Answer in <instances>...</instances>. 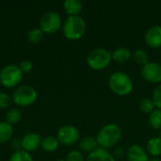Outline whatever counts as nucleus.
Masks as SVG:
<instances>
[{
  "label": "nucleus",
  "mask_w": 161,
  "mask_h": 161,
  "mask_svg": "<svg viewBox=\"0 0 161 161\" xmlns=\"http://www.w3.org/2000/svg\"><path fill=\"white\" fill-rule=\"evenodd\" d=\"M122 129L116 124H108L104 125L98 132L96 140L100 148L108 150L117 146L122 139Z\"/></svg>",
  "instance_id": "f257e3e1"
},
{
  "label": "nucleus",
  "mask_w": 161,
  "mask_h": 161,
  "mask_svg": "<svg viewBox=\"0 0 161 161\" xmlns=\"http://www.w3.org/2000/svg\"><path fill=\"white\" fill-rule=\"evenodd\" d=\"M108 87L117 95L125 96L133 91V81L125 72L117 71L110 75L108 78Z\"/></svg>",
  "instance_id": "f03ea898"
},
{
  "label": "nucleus",
  "mask_w": 161,
  "mask_h": 161,
  "mask_svg": "<svg viewBox=\"0 0 161 161\" xmlns=\"http://www.w3.org/2000/svg\"><path fill=\"white\" fill-rule=\"evenodd\" d=\"M87 29V24L80 15L68 16L65 20L62 31L64 36L71 41H76L81 39Z\"/></svg>",
  "instance_id": "7ed1b4c3"
},
{
  "label": "nucleus",
  "mask_w": 161,
  "mask_h": 161,
  "mask_svg": "<svg viewBox=\"0 0 161 161\" xmlns=\"http://www.w3.org/2000/svg\"><path fill=\"white\" fill-rule=\"evenodd\" d=\"M112 61L111 52H109L106 48H95L92 50L87 56V63L88 65L96 71L105 70L109 66Z\"/></svg>",
  "instance_id": "20e7f679"
},
{
  "label": "nucleus",
  "mask_w": 161,
  "mask_h": 161,
  "mask_svg": "<svg viewBox=\"0 0 161 161\" xmlns=\"http://www.w3.org/2000/svg\"><path fill=\"white\" fill-rule=\"evenodd\" d=\"M22 72L19 66L9 64L0 71V82L6 88H13L22 80Z\"/></svg>",
  "instance_id": "39448f33"
},
{
  "label": "nucleus",
  "mask_w": 161,
  "mask_h": 161,
  "mask_svg": "<svg viewBox=\"0 0 161 161\" xmlns=\"http://www.w3.org/2000/svg\"><path fill=\"white\" fill-rule=\"evenodd\" d=\"M37 92L31 86H22L14 91L12 94L13 102L21 107H28L37 100Z\"/></svg>",
  "instance_id": "423d86ee"
},
{
  "label": "nucleus",
  "mask_w": 161,
  "mask_h": 161,
  "mask_svg": "<svg viewBox=\"0 0 161 161\" xmlns=\"http://www.w3.org/2000/svg\"><path fill=\"white\" fill-rule=\"evenodd\" d=\"M61 17L56 11H48L42 15L40 21V28L43 33L54 34L61 26Z\"/></svg>",
  "instance_id": "0eeeda50"
},
{
  "label": "nucleus",
  "mask_w": 161,
  "mask_h": 161,
  "mask_svg": "<svg viewBox=\"0 0 161 161\" xmlns=\"http://www.w3.org/2000/svg\"><path fill=\"white\" fill-rule=\"evenodd\" d=\"M80 133L74 125H63L58 131L57 139L59 143L63 145H73L78 142Z\"/></svg>",
  "instance_id": "6e6552de"
},
{
  "label": "nucleus",
  "mask_w": 161,
  "mask_h": 161,
  "mask_svg": "<svg viewBox=\"0 0 161 161\" xmlns=\"http://www.w3.org/2000/svg\"><path fill=\"white\" fill-rule=\"evenodd\" d=\"M142 77L149 83H161V64L155 61H148L145 65L142 66L141 70Z\"/></svg>",
  "instance_id": "1a4fd4ad"
},
{
  "label": "nucleus",
  "mask_w": 161,
  "mask_h": 161,
  "mask_svg": "<svg viewBox=\"0 0 161 161\" xmlns=\"http://www.w3.org/2000/svg\"><path fill=\"white\" fill-rule=\"evenodd\" d=\"M144 40L146 44L151 48L161 47V25H155L149 27L145 33Z\"/></svg>",
  "instance_id": "9d476101"
},
{
  "label": "nucleus",
  "mask_w": 161,
  "mask_h": 161,
  "mask_svg": "<svg viewBox=\"0 0 161 161\" xmlns=\"http://www.w3.org/2000/svg\"><path fill=\"white\" fill-rule=\"evenodd\" d=\"M42 143L41 138L36 133H28L24 136L21 142V146L26 152H33L37 150Z\"/></svg>",
  "instance_id": "9b49d317"
},
{
  "label": "nucleus",
  "mask_w": 161,
  "mask_h": 161,
  "mask_svg": "<svg viewBox=\"0 0 161 161\" xmlns=\"http://www.w3.org/2000/svg\"><path fill=\"white\" fill-rule=\"evenodd\" d=\"M126 158L128 161H149L146 150L138 144H133L127 149Z\"/></svg>",
  "instance_id": "f8f14e48"
},
{
  "label": "nucleus",
  "mask_w": 161,
  "mask_h": 161,
  "mask_svg": "<svg viewBox=\"0 0 161 161\" xmlns=\"http://www.w3.org/2000/svg\"><path fill=\"white\" fill-rule=\"evenodd\" d=\"M86 161H116V159L113 155L108 152V150L99 147L88 155Z\"/></svg>",
  "instance_id": "ddd939ff"
},
{
  "label": "nucleus",
  "mask_w": 161,
  "mask_h": 161,
  "mask_svg": "<svg viewBox=\"0 0 161 161\" xmlns=\"http://www.w3.org/2000/svg\"><path fill=\"white\" fill-rule=\"evenodd\" d=\"M78 146L81 153L83 152L87 154H91L93 151H95L97 148H99L96 138H93L92 136H86L83 139H81Z\"/></svg>",
  "instance_id": "4468645a"
},
{
  "label": "nucleus",
  "mask_w": 161,
  "mask_h": 161,
  "mask_svg": "<svg viewBox=\"0 0 161 161\" xmlns=\"http://www.w3.org/2000/svg\"><path fill=\"white\" fill-rule=\"evenodd\" d=\"M63 8L69 16H75L79 15L81 12L83 4L79 0H65L63 3Z\"/></svg>",
  "instance_id": "2eb2a0df"
},
{
  "label": "nucleus",
  "mask_w": 161,
  "mask_h": 161,
  "mask_svg": "<svg viewBox=\"0 0 161 161\" xmlns=\"http://www.w3.org/2000/svg\"><path fill=\"white\" fill-rule=\"evenodd\" d=\"M111 56H112V60L118 63H125L131 58V52L128 48L121 46L114 49L113 52L111 53Z\"/></svg>",
  "instance_id": "dca6fc26"
},
{
  "label": "nucleus",
  "mask_w": 161,
  "mask_h": 161,
  "mask_svg": "<svg viewBox=\"0 0 161 161\" xmlns=\"http://www.w3.org/2000/svg\"><path fill=\"white\" fill-rule=\"evenodd\" d=\"M146 152L152 158H158L161 155V138L155 137L150 139L146 143Z\"/></svg>",
  "instance_id": "f3484780"
},
{
  "label": "nucleus",
  "mask_w": 161,
  "mask_h": 161,
  "mask_svg": "<svg viewBox=\"0 0 161 161\" xmlns=\"http://www.w3.org/2000/svg\"><path fill=\"white\" fill-rule=\"evenodd\" d=\"M58 141L57 138L53 137V136H48V137H45L42 141V143H41V146L42 148L45 151V152H48V153H52V152H55L58 147Z\"/></svg>",
  "instance_id": "a211bd4d"
},
{
  "label": "nucleus",
  "mask_w": 161,
  "mask_h": 161,
  "mask_svg": "<svg viewBox=\"0 0 161 161\" xmlns=\"http://www.w3.org/2000/svg\"><path fill=\"white\" fill-rule=\"evenodd\" d=\"M13 129L11 125L7 122L0 123V143L7 142L12 136Z\"/></svg>",
  "instance_id": "6ab92c4d"
},
{
  "label": "nucleus",
  "mask_w": 161,
  "mask_h": 161,
  "mask_svg": "<svg viewBox=\"0 0 161 161\" xmlns=\"http://www.w3.org/2000/svg\"><path fill=\"white\" fill-rule=\"evenodd\" d=\"M148 123L150 126L156 130L161 129V109L155 108L150 114L148 118Z\"/></svg>",
  "instance_id": "aec40b11"
},
{
  "label": "nucleus",
  "mask_w": 161,
  "mask_h": 161,
  "mask_svg": "<svg viewBox=\"0 0 161 161\" xmlns=\"http://www.w3.org/2000/svg\"><path fill=\"white\" fill-rule=\"evenodd\" d=\"M139 108H140L142 112L146 113V114H150L155 109L156 106H155L152 98L146 97V98H143L140 101Z\"/></svg>",
  "instance_id": "412c9836"
},
{
  "label": "nucleus",
  "mask_w": 161,
  "mask_h": 161,
  "mask_svg": "<svg viewBox=\"0 0 161 161\" xmlns=\"http://www.w3.org/2000/svg\"><path fill=\"white\" fill-rule=\"evenodd\" d=\"M133 58H134L135 62L142 66L145 65L149 60L148 54L144 49H137L133 54Z\"/></svg>",
  "instance_id": "4be33fe9"
},
{
  "label": "nucleus",
  "mask_w": 161,
  "mask_h": 161,
  "mask_svg": "<svg viewBox=\"0 0 161 161\" xmlns=\"http://www.w3.org/2000/svg\"><path fill=\"white\" fill-rule=\"evenodd\" d=\"M43 32L41 28H33L27 33V39L31 43H39L43 39Z\"/></svg>",
  "instance_id": "5701e85b"
},
{
  "label": "nucleus",
  "mask_w": 161,
  "mask_h": 161,
  "mask_svg": "<svg viewBox=\"0 0 161 161\" xmlns=\"http://www.w3.org/2000/svg\"><path fill=\"white\" fill-rule=\"evenodd\" d=\"M8 161H33V159L28 152L25 150H18L11 155Z\"/></svg>",
  "instance_id": "b1692460"
},
{
  "label": "nucleus",
  "mask_w": 161,
  "mask_h": 161,
  "mask_svg": "<svg viewBox=\"0 0 161 161\" xmlns=\"http://www.w3.org/2000/svg\"><path fill=\"white\" fill-rule=\"evenodd\" d=\"M21 119V112L17 108H11L7 112L6 115V120L7 123L9 125H14L17 124Z\"/></svg>",
  "instance_id": "393cba45"
},
{
  "label": "nucleus",
  "mask_w": 161,
  "mask_h": 161,
  "mask_svg": "<svg viewBox=\"0 0 161 161\" xmlns=\"http://www.w3.org/2000/svg\"><path fill=\"white\" fill-rule=\"evenodd\" d=\"M152 99L156 108L161 109V83L155 88L152 94Z\"/></svg>",
  "instance_id": "a878e982"
},
{
  "label": "nucleus",
  "mask_w": 161,
  "mask_h": 161,
  "mask_svg": "<svg viewBox=\"0 0 161 161\" xmlns=\"http://www.w3.org/2000/svg\"><path fill=\"white\" fill-rule=\"evenodd\" d=\"M66 161H85L84 158V156L83 154L80 152V151H77V150H74V151H71L68 155H67V158H66Z\"/></svg>",
  "instance_id": "bb28decb"
},
{
  "label": "nucleus",
  "mask_w": 161,
  "mask_h": 161,
  "mask_svg": "<svg viewBox=\"0 0 161 161\" xmlns=\"http://www.w3.org/2000/svg\"><path fill=\"white\" fill-rule=\"evenodd\" d=\"M11 99L7 93H0V108L4 109L10 106Z\"/></svg>",
  "instance_id": "cd10ccee"
},
{
  "label": "nucleus",
  "mask_w": 161,
  "mask_h": 161,
  "mask_svg": "<svg viewBox=\"0 0 161 161\" xmlns=\"http://www.w3.org/2000/svg\"><path fill=\"white\" fill-rule=\"evenodd\" d=\"M125 155H126V153L123 146H121V145L115 146V149L113 152V157L115 159H122Z\"/></svg>",
  "instance_id": "c85d7f7f"
},
{
  "label": "nucleus",
  "mask_w": 161,
  "mask_h": 161,
  "mask_svg": "<svg viewBox=\"0 0 161 161\" xmlns=\"http://www.w3.org/2000/svg\"><path fill=\"white\" fill-rule=\"evenodd\" d=\"M19 68L21 70L22 73H28L32 70L33 68V64L30 60H24L20 63Z\"/></svg>",
  "instance_id": "c756f323"
},
{
  "label": "nucleus",
  "mask_w": 161,
  "mask_h": 161,
  "mask_svg": "<svg viewBox=\"0 0 161 161\" xmlns=\"http://www.w3.org/2000/svg\"><path fill=\"white\" fill-rule=\"evenodd\" d=\"M149 161H161L159 158H149Z\"/></svg>",
  "instance_id": "7c9ffc66"
},
{
  "label": "nucleus",
  "mask_w": 161,
  "mask_h": 161,
  "mask_svg": "<svg viewBox=\"0 0 161 161\" xmlns=\"http://www.w3.org/2000/svg\"><path fill=\"white\" fill-rule=\"evenodd\" d=\"M58 161H66V160H65V159H58Z\"/></svg>",
  "instance_id": "2f4dec72"
},
{
  "label": "nucleus",
  "mask_w": 161,
  "mask_h": 161,
  "mask_svg": "<svg viewBox=\"0 0 161 161\" xmlns=\"http://www.w3.org/2000/svg\"><path fill=\"white\" fill-rule=\"evenodd\" d=\"M159 135H160V137H159V138H161V129H160V132H159Z\"/></svg>",
  "instance_id": "473e14b6"
}]
</instances>
